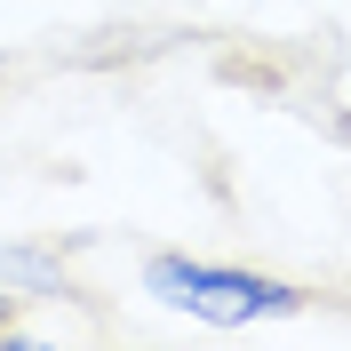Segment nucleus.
<instances>
[{
  "instance_id": "nucleus-3",
  "label": "nucleus",
  "mask_w": 351,
  "mask_h": 351,
  "mask_svg": "<svg viewBox=\"0 0 351 351\" xmlns=\"http://www.w3.org/2000/svg\"><path fill=\"white\" fill-rule=\"evenodd\" d=\"M8 319H16V295H0V335H8Z\"/></svg>"
},
{
  "instance_id": "nucleus-1",
  "label": "nucleus",
  "mask_w": 351,
  "mask_h": 351,
  "mask_svg": "<svg viewBox=\"0 0 351 351\" xmlns=\"http://www.w3.org/2000/svg\"><path fill=\"white\" fill-rule=\"evenodd\" d=\"M144 295L168 304V311H192L208 328H256V319L304 311V287L295 280L240 271V263H199V256H152L144 263Z\"/></svg>"
},
{
  "instance_id": "nucleus-2",
  "label": "nucleus",
  "mask_w": 351,
  "mask_h": 351,
  "mask_svg": "<svg viewBox=\"0 0 351 351\" xmlns=\"http://www.w3.org/2000/svg\"><path fill=\"white\" fill-rule=\"evenodd\" d=\"M0 280H32V287H56V263H48V256H32V247H8V256H0Z\"/></svg>"
}]
</instances>
